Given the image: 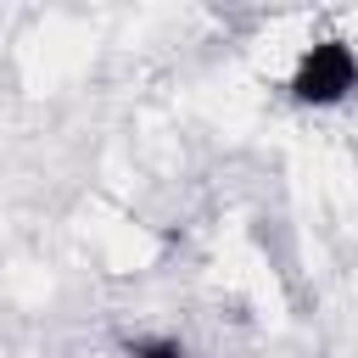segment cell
<instances>
[{
	"instance_id": "cell-1",
	"label": "cell",
	"mask_w": 358,
	"mask_h": 358,
	"mask_svg": "<svg viewBox=\"0 0 358 358\" xmlns=\"http://www.w3.org/2000/svg\"><path fill=\"white\" fill-rule=\"evenodd\" d=\"M352 90H358V45L341 39V34L302 45V56H296V67L285 78V95L296 106H313V112L319 106H341Z\"/></svg>"
},
{
	"instance_id": "cell-2",
	"label": "cell",
	"mask_w": 358,
	"mask_h": 358,
	"mask_svg": "<svg viewBox=\"0 0 358 358\" xmlns=\"http://www.w3.org/2000/svg\"><path fill=\"white\" fill-rule=\"evenodd\" d=\"M129 358H190L173 336H140V341H129Z\"/></svg>"
}]
</instances>
